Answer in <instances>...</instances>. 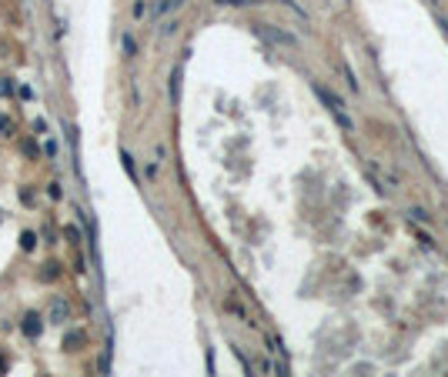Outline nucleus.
Returning <instances> with one entry per match:
<instances>
[{"instance_id": "obj_5", "label": "nucleus", "mask_w": 448, "mask_h": 377, "mask_svg": "<svg viewBox=\"0 0 448 377\" xmlns=\"http://www.w3.org/2000/svg\"><path fill=\"white\" fill-rule=\"evenodd\" d=\"M77 344H84V334H80V331H70L67 337H64V351H77Z\"/></svg>"}, {"instance_id": "obj_6", "label": "nucleus", "mask_w": 448, "mask_h": 377, "mask_svg": "<svg viewBox=\"0 0 448 377\" xmlns=\"http://www.w3.org/2000/svg\"><path fill=\"white\" fill-rule=\"evenodd\" d=\"M178 97H181V67L171 74V100L178 104Z\"/></svg>"}, {"instance_id": "obj_9", "label": "nucleus", "mask_w": 448, "mask_h": 377, "mask_svg": "<svg viewBox=\"0 0 448 377\" xmlns=\"http://www.w3.org/2000/svg\"><path fill=\"white\" fill-rule=\"evenodd\" d=\"M20 247H23V251H27V254H30V251H34V247H37V234L23 231V234H20Z\"/></svg>"}, {"instance_id": "obj_8", "label": "nucleus", "mask_w": 448, "mask_h": 377, "mask_svg": "<svg viewBox=\"0 0 448 377\" xmlns=\"http://www.w3.org/2000/svg\"><path fill=\"white\" fill-rule=\"evenodd\" d=\"M121 160H124V170H127V177L137 180V167H134V160H131V154H127V150H121Z\"/></svg>"}, {"instance_id": "obj_2", "label": "nucleus", "mask_w": 448, "mask_h": 377, "mask_svg": "<svg viewBox=\"0 0 448 377\" xmlns=\"http://www.w3.org/2000/svg\"><path fill=\"white\" fill-rule=\"evenodd\" d=\"M20 331L30 337V341H37L40 337V331H44V324H40V317L37 314H23V321H20Z\"/></svg>"}, {"instance_id": "obj_19", "label": "nucleus", "mask_w": 448, "mask_h": 377, "mask_svg": "<svg viewBox=\"0 0 448 377\" xmlns=\"http://www.w3.org/2000/svg\"><path fill=\"white\" fill-rule=\"evenodd\" d=\"M20 200H23V204H34V190L23 187V190H20Z\"/></svg>"}, {"instance_id": "obj_13", "label": "nucleus", "mask_w": 448, "mask_h": 377, "mask_svg": "<svg viewBox=\"0 0 448 377\" xmlns=\"http://www.w3.org/2000/svg\"><path fill=\"white\" fill-rule=\"evenodd\" d=\"M408 217H415V221H422V224H425V221H428V214H425V211H422V207H415V211H408Z\"/></svg>"}, {"instance_id": "obj_17", "label": "nucleus", "mask_w": 448, "mask_h": 377, "mask_svg": "<svg viewBox=\"0 0 448 377\" xmlns=\"http://www.w3.org/2000/svg\"><path fill=\"white\" fill-rule=\"evenodd\" d=\"M47 270H44V280H50V277H57V264H44Z\"/></svg>"}, {"instance_id": "obj_7", "label": "nucleus", "mask_w": 448, "mask_h": 377, "mask_svg": "<svg viewBox=\"0 0 448 377\" xmlns=\"http://www.w3.org/2000/svg\"><path fill=\"white\" fill-rule=\"evenodd\" d=\"M181 3H184V0H157L154 10H157V13H168V10H178Z\"/></svg>"}, {"instance_id": "obj_15", "label": "nucleus", "mask_w": 448, "mask_h": 377, "mask_svg": "<svg viewBox=\"0 0 448 377\" xmlns=\"http://www.w3.org/2000/svg\"><path fill=\"white\" fill-rule=\"evenodd\" d=\"M44 154H47V157H57V140H47V144H44Z\"/></svg>"}, {"instance_id": "obj_18", "label": "nucleus", "mask_w": 448, "mask_h": 377, "mask_svg": "<svg viewBox=\"0 0 448 377\" xmlns=\"http://www.w3.org/2000/svg\"><path fill=\"white\" fill-rule=\"evenodd\" d=\"M345 77H348V84H351V90H358V80H355V74H351V67H345Z\"/></svg>"}, {"instance_id": "obj_16", "label": "nucleus", "mask_w": 448, "mask_h": 377, "mask_svg": "<svg viewBox=\"0 0 448 377\" xmlns=\"http://www.w3.org/2000/svg\"><path fill=\"white\" fill-rule=\"evenodd\" d=\"M144 13H147V3H144V0H137V3H134V17H144Z\"/></svg>"}, {"instance_id": "obj_1", "label": "nucleus", "mask_w": 448, "mask_h": 377, "mask_svg": "<svg viewBox=\"0 0 448 377\" xmlns=\"http://www.w3.org/2000/svg\"><path fill=\"white\" fill-rule=\"evenodd\" d=\"M311 90H314V94H318V100L325 104L328 111H331V117H335V121H338V127H341V130H355V121H351V117H348V114H345V104H341V97H338V94H331V90H325V87H321V84H311Z\"/></svg>"}, {"instance_id": "obj_14", "label": "nucleus", "mask_w": 448, "mask_h": 377, "mask_svg": "<svg viewBox=\"0 0 448 377\" xmlns=\"http://www.w3.org/2000/svg\"><path fill=\"white\" fill-rule=\"evenodd\" d=\"M64 234H67V241H74V244H80V231H77V227H67V231H64Z\"/></svg>"}, {"instance_id": "obj_12", "label": "nucleus", "mask_w": 448, "mask_h": 377, "mask_svg": "<svg viewBox=\"0 0 448 377\" xmlns=\"http://www.w3.org/2000/svg\"><path fill=\"white\" fill-rule=\"evenodd\" d=\"M47 197H50V200H60V197H64V190H60V184H50V187H47Z\"/></svg>"}, {"instance_id": "obj_10", "label": "nucleus", "mask_w": 448, "mask_h": 377, "mask_svg": "<svg viewBox=\"0 0 448 377\" xmlns=\"http://www.w3.org/2000/svg\"><path fill=\"white\" fill-rule=\"evenodd\" d=\"M10 133H13V121L7 114H0V137H10Z\"/></svg>"}, {"instance_id": "obj_11", "label": "nucleus", "mask_w": 448, "mask_h": 377, "mask_svg": "<svg viewBox=\"0 0 448 377\" xmlns=\"http://www.w3.org/2000/svg\"><path fill=\"white\" fill-rule=\"evenodd\" d=\"M214 3H221V7H247V3H254V0H214Z\"/></svg>"}, {"instance_id": "obj_20", "label": "nucleus", "mask_w": 448, "mask_h": 377, "mask_svg": "<svg viewBox=\"0 0 448 377\" xmlns=\"http://www.w3.org/2000/svg\"><path fill=\"white\" fill-rule=\"evenodd\" d=\"M0 94H13V84H10V80H0Z\"/></svg>"}, {"instance_id": "obj_3", "label": "nucleus", "mask_w": 448, "mask_h": 377, "mask_svg": "<svg viewBox=\"0 0 448 377\" xmlns=\"http://www.w3.org/2000/svg\"><path fill=\"white\" fill-rule=\"evenodd\" d=\"M258 33H264L268 40H274V44H291V47L298 44V40H294L291 33H284V30H271L268 23H261V27H258Z\"/></svg>"}, {"instance_id": "obj_4", "label": "nucleus", "mask_w": 448, "mask_h": 377, "mask_svg": "<svg viewBox=\"0 0 448 377\" xmlns=\"http://www.w3.org/2000/svg\"><path fill=\"white\" fill-rule=\"evenodd\" d=\"M50 321H54V324L67 321V300H60V297L54 300V307H50Z\"/></svg>"}, {"instance_id": "obj_21", "label": "nucleus", "mask_w": 448, "mask_h": 377, "mask_svg": "<svg viewBox=\"0 0 448 377\" xmlns=\"http://www.w3.org/2000/svg\"><path fill=\"white\" fill-rule=\"evenodd\" d=\"M3 371H7V361H3V357H0V374H3Z\"/></svg>"}]
</instances>
